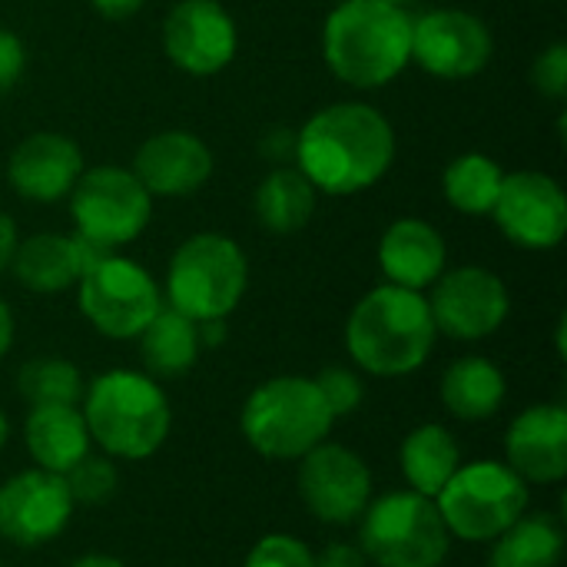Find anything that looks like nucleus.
I'll use <instances>...</instances> for the list:
<instances>
[{
	"mask_svg": "<svg viewBox=\"0 0 567 567\" xmlns=\"http://www.w3.org/2000/svg\"><path fill=\"white\" fill-rule=\"evenodd\" d=\"M299 173L326 196H355L375 186L395 159V130L369 103H332L296 133Z\"/></svg>",
	"mask_w": 567,
	"mask_h": 567,
	"instance_id": "f257e3e1",
	"label": "nucleus"
},
{
	"mask_svg": "<svg viewBox=\"0 0 567 567\" xmlns=\"http://www.w3.org/2000/svg\"><path fill=\"white\" fill-rule=\"evenodd\" d=\"M435 336L429 299L392 282L365 292L346 322V349L352 362L379 379L419 372L435 349Z\"/></svg>",
	"mask_w": 567,
	"mask_h": 567,
	"instance_id": "f03ea898",
	"label": "nucleus"
},
{
	"mask_svg": "<svg viewBox=\"0 0 567 567\" xmlns=\"http://www.w3.org/2000/svg\"><path fill=\"white\" fill-rule=\"evenodd\" d=\"M326 66L355 90H379L412 63V17L385 0H342L322 27Z\"/></svg>",
	"mask_w": 567,
	"mask_h": 567,
	"instance_id": "7ed1b4c3",
	"label": "nucleus"
},
{
	"mask_svg": "<svg viewBox=\"0 0 567 567\" xmlns=\"http://www.w3.org/2000/svg\"><path fill=\"white\" fill-rule=\"evenodd\" d=\"M90 442L113 462H143L156 455L173 429V412L163 385L133 369H110L96 375L80 399Z\"/></svg>",
	"mask_w": 567,
	"mask_h": 567,
	"instance_id": "20e7f679",
	"label": "nucleus"
},
{
	"mask_svg": "<svg viewBox=\"0 0 567 567\" xmlns=\"http://www.w3.org/2000/svg\"><path fill=\"white\" fill-rule=\"evenodd\" d=\"M336 425L316 379L276 375L256 385L243 405L239 429L249 449L262 458L299 462L306 452L322 445Z\"/></svg>",
	"mask_w": 567,
	"mask_h": 567,
	"instance_id": "39448f33",
	"label": "nucleus"
},
{
	"mask_svg": "<svg viewBox=\"0 0 567 567\" xmlns=\"http://www.w3.org/2000/svg\"><path fill=\"white\" fill-rule=\"evenodd\" d=\"M249 286V262L236 239L223 233L189 236L166 269V306L193 322L226 319Z\"/></svg>",
	"mask_w": 567,
	"mask_h": 567,
	"instance_id": "423d86ee",
	"label": "nucleus"
},
{
	"mask_svg": "<svg viewBox=\"0 0 567 567\" xmlns=\"http://www.w3.org/2000/svg\"><path fill=\"white\" fill-rule=\"evenodd\" d=\"M359 548L375 567H442L452 535L435 498L409 488L369 502L359 518Z\"/></svg>",
	"mask_w": 567,
	"mask_h": 567,
	"instance_id": "0eeeda50",
	"label": "nucleus"
},
{
	"mask_svg": "<svg viewBox=\"0 0 567 567\" xmlns=\"http://www.w3.org/2000/svg\"><path fill=\"white\" fill-rule=\"evenodd\" d=\"M435 505L452 538L488 545L528 512V482L505 462L482 458L458 465Z\"/></svg>",
	"mask_w": 567,
	"mask_h": 567,
	"instance_id": "6e6552de",
	"label": "nucleus"
},
{
	"mask_svg": "<svg viewBox=\"0 0 567 567\" xmlns=\"http://www.w3.org/2000/svg\"><path fill=\"white\" fill-rule=\"evenodd\" d=\"M76 306L100 336L136 339L163 309V292L140 262L106 252L80 276Z\"/></svg>",
	"mask_w": 567,
	"mask_h": 567,
	"instance_id": "1a4fd4ad",
	"label": "nucleus"
},
{
	"mask_svg": "<svg viewBox=\"0 0 567 567\" xmlns=\"http://www.w3.org/2000/svg\"><path fill=\"white\" fill-rule=\"evenodd\" d=\"M70 213L76 233L93 246L116 252L140 239L153 216V196L123 166H90L70 189Z\"/></svg>",
	"mask_w": 567,
	"mask_h": 567,
	"instance_id": "9d476101",
	"label": "nucleus"
},
{
	"mask_svg": "<svg viewBox=\"0 0 567 567\" xmlns=\"http://www.w3.org/2000/svg\"><path fill=\"white\" fill-rule=\"evenodd\" d=\"M429 312L435 322V332H445L458 342H478L495 336L512 309L508 286L482 266H458L452 272H442L432 286Z\"/></svg>",
	"mask_w": 567,
	"mask_h": 567,
	"instance_id": "9b49d317",
	"label": "nucleus"
},
{
	"mask_svg": "<svg viewBox=\"0 0 567 567\" xmlns=\"http://www.w3.org/2000/svg\"><path fill=\"white\" fill-rule=\"evenodd\" d=\"M299 498L326 525H352L372 502V472L346 445L322 442L299 458Z\"/></svg>",
	"mask_w": 567,
	"mask_h": 567,
	"instance_id": "f8f14e48",
	"label": "nucleus"
},
{
	"mask_svg": "<svg viewBox=\"0 0 567 567\" xmlns=\"http://www.w3.org/2000/svg\"><path fill=\"white\" fill-rule=\"evenodd\" d=\"M492 216L508 243L532 252H545L561 246L565 239L567 196L561 183L548 173L538 169L505 173Z\"/></svg>",
	"mask_w": 567,
	"mask_h": 567,
	"instance_id": "ddd939ff",
	"label": "nucleus"
},
{
	"mask_svg": "<svg viewBox=\"0 0 567 567\" xmlns=\"http://www.w3.org/2000/svg\"><path fill=\"white\" fill-rule=\"evenodd\" d=\"M495 53L492 30L468 10H432L412 20V60L439 80H468Z\"/></svg>",
	"mask_w": 567,
	"mask_h": 567,
	"instance_id": "4468645a",
	"label": "nucleus"
},
{
	"mask_svg": "<svg viewBox=\"0 0 567 567\" xmlns=\"http://www.w3.org/2000/svg\"><path fill=\"white\" fill-rule=\"evenodd\" d=\"M73 508L63 475L43 468L17 472L0 485V538L17 548H40L63 535Z\"/></svg>",
	"mask_w": 567,
	"mask_h": 567,
	"instance_id": "2eb2a0df",
	"label": "nucleus"
},
{
	"mask_svg": "<svg viewBox=\"0 0 567 567\" xmlns=\"http://www.w3.org/2000/svg\"><path fill=\"white\" fill-rule=\"evenodd\" d=\"M236 20L219 0H179L163 20V53L189 76H213L236 56Z\"/></svg>",
	"mask_w": 567,
	"mask_h": 567,
	"instance_id": "dca6fc26",
	"label": "nucleus"
},
{
	"mask_svg": "<svg viewBox=\"0 0 567 567\" xmlns=\"http://www.w3.org/2000/svg\"><path fill=\"white\" fill-rule=\"evenodd\" d=\"M83 169L86 166L80 146L70 136L50 130L23 136L7 159V179L13 193L30 203H56L70 196Z\"/></svg>",
	"mask_w": 567,
	"mask_h": 567,
	"instance_id": "f3484780",
	"label": "nucleus"
},
{
	"mask_svg": "<svg viewBox=\"0 0 567 567\" xmlns=\"http://www.w3.org/2000/svg\"><path fill=\"white\" fill-rule=\"evenodd\" d=\"M133 176L150 196H193L213 176V153L189 130H163L136 150Z\"/></svg>",
	"mask_w": 567,
	"mask_h": 567,
	"instance_id": "a211bd4d",
	"label": "nucleus"
},
{
	"mask_svg": "<svg viewBox=\"0 0 567 567\" xmlns=\"http://www.w3.org/2000/svg\"><path fill=\"white\" fill-rule=\"evenodd\" d=\"M505 465L535 485H555L567 475V409L532 405L505 435Z\"/></svg>",
	"mask_w": 567,
	"mask_h": 567,
	"instance_id": "6ab92c4d",
	"label": "nucleus"
},
{
	"mask_svg": "<svg viewBox=\"0 0 567 567\" xmlns=\"http://www.w3.org/2000/svg\"><path fill=\"white\" fill-rule=\"evenodd\" d=\"M106 249L93 246L80 233H37L23 243H17L13 252V276L23 289L53 296L80 282V276L100 259Z\"/></svg>",
	"mask_w": 567,
	"mask_h": 567,
	"instance_id": "aec40b11",
	"label": "nucleus"
},
{
	"mask_svg": "<svg viewBox=\"0 0 567 567\" xmlns=\"http://www.w3.org/2000/svg\"><path fill=\"white\" fill-rule=\"evenodd\" d=\"M445 239L442 233L415 216L395 219L379 243V266L392 286L425 292L445 272Z\"/></svg>",
	"mask_w": 567,
	"mask_h": 567,
	"instance_id": "412c9836",
	"label": "nucleus"
},
{
	"mask_svg": "<svg viewBox=\"0 0 567 567\" xmlns=\"http://www.w3.org/2000/svg\"><path fill=\"white\" fill-rule=\"evenodd\" d=\"M23 445L33 458V468L66 475L83 455H90L93 442L80 405H40L30 409L23 422Z\"/></svg>",
	"mask_w": 567,
	"mask_h": 567,
	"instance_id": "4be33fe9",
	"label": "nucleus"
},
{
	"mask_svg": "<svg viewBox=\"0 0 567 567\" xmlns=\"http://www.w3.org/2000/svg\"><path fill=\"white\" fill-rule=\"evenodd\" d=\"M505 375L485 355H465L442 375V405L462 422H485L505 402Z\"/></svg>",
	"mask_w": 567,
	"mask_h": 567,
	"instance_id": "5701e85b",
	"label": "nucleus"
},
{
	"mask_svg": "<svg viewBox=\"0 0 567 567\" xmlns=\"http://www.w3.org/2000/svg\"><path fill=\"white\" fill-rule=\"evenodd\" d=\"M399 465L412 492L425 498H439V492L449 485V478L462 465V449L455 435L445 425H419L402 439L399 449Z\"/></svg>",
	"mask_w": 567,
	"mask_h": 567,
	"instance_id": "b1692460",
	"label": "nucleus"
},
{
	"mask_svg": "<svg viewBox=\"0 0 567 567\" xmlns=\"http://www.w3.org/2000/svg\"><path fill=\"white\" fill-rule=\"evenodd\" d=\"M136 339H140V359L153 379L186 375L203 352L199 326L193 319H186L183 312L169 309L166 302Z\"/></svg>",
	"mask_w": 567,
	"mask_h": 567,
	"instance_id": "393cba45",
	"label": "nucleus"
},
{
	"mask_svg": "<svg viewBox=\"0 0 567 567\" xmlns=\"http://www.w3.org/2000/svg\"><path fill=\"white\" fill-rule=\"evenodd\" d=\"M492 567H558L565 558V528L555 515H522L492 542Z\"/></svg>",
	"mask_w": 567,
	"mask_h": 567,
	"instance_id": "a878e982",
	"label": "nucleus"
},
{
	"mask_svg": "<svg viewBox=\"0 0 567 567\" xmlns=\"http://www.w3.org/2000/svg\"><path fill=\"white\" fill-rule=\"evenodd\" d=\"M316 213V186L292 166H276L256 189V216L276 236L299 233Z\"/></svg>",
	"mask_w": 567,
	"mask_h": 567,
	"instance_id": "bb28decb",
	"label": "nucleus"
},
{
	"mask_svg": "<svg viewBox=\"0 0 567 567\" xmlns=\"http://www.w3.org/2000/svg\"><path fill=\"white\" fill-rule=\"evenodd\" d=\"M502 166L485 153H462L445 166L442 189L452 209L465 216H492L498 189H502Z\"/></svg>",
	"mask_w": 567,
	"mask_h": 567,
	"instance_id": "cd10ccee",
	"label": "nucleus"
},
{
	"mask_svg": "<svg viewBox=\"0 0 567 567\" xmlns=\"http://www.w3.org/2000/svg\"><path fill=\"white\" fill-rule=\"evenodd\" d=\"M17 389L30 409L40 405H80L83 399V375L70 359L60 355H40L23 362L17 375Z\"/></svg>",
	"mask_w": 567,
	"mask_h": 567,
	"instance_id": "c85d7f7f",
	"label": "nucleus"
},
{
	"mask_svg": "<svg viewBox=\"0 0 567 567\" xmlns=\"http://www.w3.org/2000/svg\"><path fill=\"white\" fill-rule=\"evenodd\" d=\"M73 505H103L120 488V472L110 455H83L66 475H63Z\"/></svg>",
	"mask_w": 567,
	"mask_h": 567,
	"instance_id": "c756f323",
	"label": "nucleus"
},
{
	"mask_svg": "<svg viewBox=\"0 0 567 567\" xmlns=\"http://www.w3.org/2000/svg\"><path fill=\"white\" fill-rule=\"evenodd\" d=\"M316 385H319V392H322V399H326V405H329V412H332L336 419L352 415V412L362 405V399H365L362 379H359L352 369H342V365L322 369V372L316 375Z\"/></svg>",
	"mask_w": 567,
	"mask_h": 567,
	"instance_id": "7c9ffc66",
	"label": "nucleus"
},
{
	"mask_svg": "<svg viewBox=\"0 0 567 567\" xmlns=\"http://www.w3.org/2000/svg\"><path fill=\"white\" fill-rule=\"evenodd\" d=\"M243 567H316L306 542L292 535H266L252 545Z\"/></svg>",
	"mask_w": 567,
	"mask_h": 567,
	"instance_id": "2f4dec72",
	"label": "nucleus"
},
{
	"mask_svg": "<svg viewBox=\"0 0 567 567\" xmlns=\"http://www.w3.org/2000/svg\"><path fill=\"white\" fill-rule=\"evenodd\" d=\"M532 83L551 100L567 96V43H551L532 66Z\"/></svg>",
	"mask_w": 567,
	"mask_h": 567,
	"instance_id": "473e14b6",
	"label": "nucleus"
},
{
	"mask_svg": "<svg viewBox=\"0 0 567 567\" xmlns=\"http://www.w3.org/2000/svg\"><path fill=\"white\" fill-rule=\"evenodd\" d=\"M23 66H27V50L20 37L0 27V93L23 76Z\"/></svg>",
	"mask_w": 567,
	"mask_h": 567,
	"instance_id": "72a5a7b5",
	"label": "nucleus"
},
{
	"mask_svg": "<svg viewBox=\"0 0 567 567\" xmlns=\"http://www.w3.org/2000/svg\"><path fill=\"white\" fill-rule=\"evenodd\" d=\"M316 567H369V558L352 542H332L319 555H312Z\"/></svg>",
	"mask_w": 567,
	"mask_h": 567,
	"instance_id": "f704fd0d",
	"label": "nucleus"
},
{
	"mask_svg": "<svg viewBox=\"0 0 567 567\" xmlns=\"http://www.w3.org/2000/svg\"><path fill=\"white\" fill-rule=\"evenodd\" d=\"M262 153L269 159H276V163L296 156V133L292 130H269L266 140H262Z\"/></svg>",
	"mask_w": 567,
	"mask_h": 567,
	"instance_id": "c9c22d12",
	"label": "nucleus"
},
{
	"mask_svg": "<svg viewBox=\"0 0 567 567\" xmlns=\"http://www.w3.org/2000/svg\"><path fill=\"white\" fill-rule=\"evenodd\" d=\"M17 223L7 216V213H0V272H7L10 269V262H13V252H17Z\"/></svg>",
	"mask_w": 567,
	"mask_h": 567,
	"instance_id": "e433bc0d",
	"label": "nucleus"
},
{
	"mask_svg": "<svg viewBox=\"0 0 567 567\" xmlns=\"http://www.w3.org/2000/svg\"><path fill=\"white\" fill-rule=\"evenodd\" d=\"M90 3L106 20H126V17H133L143 7V0H90Z\"/></svg>",
	"mask_w": 567,
	"mask_h": 567,
	"instance_id": "4c0bfd02",
	"label": "nucleus"
},
{
	"mask_svg": "<svg viewBox=\"0 0 567 567\" xmlns=\"http://www.w3.org/2000/svg\"><path fill=\"white\" fill-rule=\"evenodd\" d=\"M10 346H13V312H10L7 299L0 296V362L7 359Z\"/></svg>",
	"mask_w": 567,
	"mask_h": 567,
	"instance_id": "58836bf2",
	"label": "nucleus"
},
{
	"mask_svg": "<svg viewBox=\"0 0 567 567\" xmlns=\"http://www.w3.org/2000/svg\"><path fill=\"white\" fill-rule=\"evenodd\" d=\"M70 567H126L120 558H113V555H83V558H76Z\"/></svg>",
	"mask_w": 567,
	"mask_h": 567,
	"instance_id": "ea45409f",
	"label": "nucleus"
},
{
	"mask_svg": "<svg viewBox=\"0 0 567 567\" xmlns=\"http://www.w3.org/2000/svg\"><path fill=\"white\" fill-rule=\"evenodd\" d=\"M7 439H10V422H7V415L0 412V449L7 445Z\"/></svg>",
	"mask_w": 567,
	"mask_h": 567,
	"instance_id": "a19ab883",
	"label": "nucleus"
},
{
	"mask_svg": "<svg viewBox=\"0 0 567 567\" xmlns=\"http://www.w3.org/2000/svg\"><path fill=\"white\" fill-rule=\"evenodd\" d=\"M385 3H399V7H402V3H409V0H385Z\"/></svg>",
	"mask_w": 567,
	"mask_h": 567,
	"instance_id": "79ce46f5",
	"label": "nucleus"
}]
</instances>
